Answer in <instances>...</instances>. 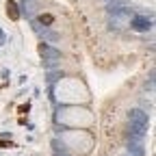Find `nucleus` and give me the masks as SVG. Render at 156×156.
Returning a JSON list of instances; mask_svg holds the SVG:
<instances>
[{
    "instance_id": "f03ea898",
    "label": "nucleus",
    "mask_w": 156,
    "mask_h": 156,
    "mask_svg": "<svg viewBox=\"0 0 156 156\" xmlns=\"http://www.w3.org/2000/svg\"><path fill=\"white\" fill-rule=\"evenodd\" d=\"M39 54H41V56H48V58H58V56H61V52H58V50H52L48 44H41V46H39Z\"/></svg>"
},
{
    "instance_id": "20e7f679",
    "label": "nucleus",
    "mask_w": 156,
    "mask_h": 156,
    "mask_svg": "<svg viewBox=\"0 0 156 156\" xmlns=\"http://www.w3.org/2000/svg\"><path fill=\"white\" fill-rule=\"evenodd\" d=\"M7 15L13 20V22H15V20H20V11H17L15 0H9V2H7Z\"/></svg>"
},
{
    "instance_id": "0eeeda50",
    "label": "nucleus",
    "mask_w": 156,
    "mask_h": 156,
    "mask_svg": "<svg viewBox=\"0 0 156 156\" xmlns=\"http://www.w3.org/2000/svg\"><path fill=\"white\" fill-rule=\"evenodd\" d=\"M0 147H2V150H5V147H11V141H9V143H7V141H5V139H2V136H0Z\"/></svg>"
},
{
    "instance_id": "f257e3e1",
    "label": "nucleus",
    "mask_w": 156,
    "mask_h": 156,
    "mask_svg": "<svg viewBox=\"0 0 156 156\" xmlns=\"http://www.w3.org/2000/svg\"><path fill=\"white\" fill-rule=\"evenodd\" d=\"M128 119H130V124L145 126V128H147V124H150V119H147V113H143L141 108H132V111L128 113Z\"/></svg>"
},
{
    "instance_id": "423d86ee",
    "label": "nucleus",
    "mask_w": 156,
    "mask_h": 156,
    "mask_svg": "<svg viewBox=\"0 0 156 156\" xmlns=\"http://www.w3.org/2000/svg\"><path fill=\"white\" fill-rule=\"evenodd\" d=\"M134 28L145 30V28H147V22H145V20H136V22H134Z\"/></svg>"
},
{
    "instance_id": "6e6552de",
    "label": "nucleus",
    "mask_w": 156,
    "mask_h": 156,
    "mask_svg": "<svg viewBox=\"0 0 156 156\" xmlns=\"http://www.w3.org/2000/svg\"><path fill=\"white\" fill-rule=\"evenodd\" d=\"M61 76H63V74H50V76H48V78H50V80H52V83H54V80H56V78H61Z\"/></svg>"
},
{
    "instance_id": "39448f33",
    "label": "nucleus",
    "mask_w": 156,
    "mask_h": 156,
    "mask_svg": "<svg viewBox=\"0 0 156 156\" xmlns=\"http://www.w3.org/2000/svg\"><path fill=\"white\" fill-rule=\"evenodd\" d=\"M39 22H41V24H52L54 17H52L50 13H44V15H39Z\"/></svg>"
},
{
    "instance_id": "7ed1b4c3",
    "label": "nucleus",
    "mask_w": 156,
    "mask_h": 156,
    "mask_svg": "<svg viewBox=\"0 0 156 156\" xmlns=\"http://www.w3.org/2000/svg\"><path fill=\"white\" fill-rule=\"evenodd\" d=\"M128 150L134 154V156H145V150H143V141H130Z\"/></svg>"
}]
</instances>
